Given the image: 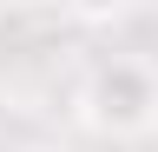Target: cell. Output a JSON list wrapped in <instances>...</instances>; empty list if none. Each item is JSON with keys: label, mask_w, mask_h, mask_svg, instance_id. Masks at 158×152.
<instances>
[{"label": "cell", "mask_w": 158, "mask_h": 152, "mask_svg": "<svg viewBox=\"0 0 158 152\" xmlns=\"http://www.w3.org/2000/svg\"><path fill=\"white\" fill-rule=\"evenodd\" d=\"M86 119L99 132H145L158 119V73L145 60H106L86 86Z\"/></svg>", "instance_id": "obj_1"}]
</instances>
